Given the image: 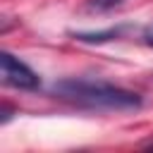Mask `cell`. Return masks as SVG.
<instances>
[{
	"label": "cell",
	"instance_id": "5",
	"mask_svg": "<svg viewBox=\"0 0 153 153\" xmlns=\"http://www.w3.org/2000/svg\"><path fill=\"white\" fill-rule=\"evenodd\" d=\"M10 117H12V110H10V108H7V105H2V117H0V122H2V124H5V122H7V120H10Z\"/></svg>",
	"mask_w": 153,
	"mask_h": 153
},
{
	"label": "cell",
	"instance_id": "1",
	"mask_svg": "<svg viewBox=\"0 0 153 153\" xmlns=\"http://www.w3.org/2000/svg\"><path fill=\"white\" fill-rule=\"evenodd\" d=\"M53 96L88 110H136L141 108V96L108 84V81H88V79H62L53 84Z\"/></svg>",
	"mask_w": 153,
	"mask_h": 153
},
{
	"label": "cell",
	"instance_id": "4",
	"mask_svg": "<svg viewBox=\"0 0 153 153\" xmlns=\"http://www.w3.org/2000/svg\"><path fill=\"white\" fill-rule=\"evenodd\" d=\"M143 41H146V45L153 48V24H148V26L143 29Z\"/></svg>",
	"mask_w": 153,
	"mask_h": 153
},
{
	"label": "cell",
	"instance_id": "3",
	"mask_svg": "<svg viewBox=\"0 0 153 153\" xmlns=\"http://www.w3.org/2000/svg\"><path fill=\"white\" fill-rule=\"evenodd\" d=\"M122 0H88V7L91 10H98V12H105V10H112L117 7Z\"/></svg>",
	"mask_w": 153,
	"mask_h": 153
},
{
	"label": "cell",
	"instance_id": "2",
	"mask_svg": "<svg viewBox=\"0 0 153 153\" xmlns=\"http://www.w3.org/2000/svg\"><path fill=\"white\" fill-rule=\"evenodd\" d=\"M0 72H2V84L7 86H14V88H26V91H33L38 88L41 79L38 74L22 60H17L12 53L2 50L0 53Z\"/></svg>",
	"mask_w": 153,
	"mask_h": 153
}]
</instances>
